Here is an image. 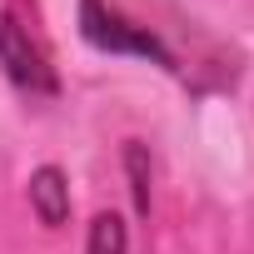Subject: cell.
<instances>
[{
	"instance_id": "1",
	"label": "cell",
	"mask_w": 254,
	"mask_h": 254,
	"mask_svg": "<svg viewBox=\"0 0 254 254\" xmlns=\"http://www.w3.org/2000/svg\"><path fill=\"white\" fill-rule=\"evenodd\" d=\"M80 35L105 55H140V60H155V65L175 70V55L165 50V40L150 25H135L130 15L105 5V0H80Z\"/></svg>"
},
{
	"instance_id": "2",
	"label": "cell",
	"mask_w": 254,
	"mask_h": 254,
	"mask_svg": "<svg viewBox=\"0 0 254 254\" xmlns=\"http://www.w3.org/2000/svg\"><path fill=\"white\" fill-rule=\"evenodd\" d=\"M0 65H5V75H10L20 90H30V95H55V90H60L45 45L35 40V30H30L15 10L0 15Z\"/></svg>"
},
{
	"instance_id": "3",
	"label": "cell",
	"mask_w": 254,
	"mask_h": 254,
	"mask_svg": "<svg viewBox=\"0 0 254 254\" xmlns=\"http://www.w3.org/2000/svg\"><path fill=\"white\" fill-rule=\"evenodd\" d=\"M30 209L45 229H60L70 219V185H65V170L55 165H40L30 175Z\"/></svg>"
},
{
	"instance_id": "4",
	"label": "cell",
	"mask_w": 254,
	"mask_h": 254,
	"mask_svg": "<svg viewBox=\"0 0 254 254\" xmlns=\"http://www.w3.org/2000/svg\"><path fill=\"white\" fill-rule=\"evenodd\" d=\"M130 249V229H125L120 214H95L90 219V239H85V254H125Z\"/></svg>"
},
{
	"instance_id": "5",
	"label": "cell",
	"mask_w": 254,
	"mask_h": 254,
	"mask_svg": "<svg viewBox=\"0 0 254 254\" xmlns=\"http://www.w3.org/2000/svg\"><path fill=\"white\" fill-rule=\"evenodd\" d=\"M125 170H130V190H135V209L150 214V150L140 140L125 145Z\"/></svg>"
}]
</instances>
